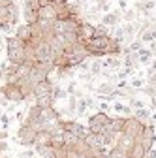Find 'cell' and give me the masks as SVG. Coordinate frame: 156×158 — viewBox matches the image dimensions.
<instances>
[{
  "mask_svg": "<svg viewBox=\"0 0 156 158\" xmlns=\"http://www.w3.org/2000/svg\"><path fill=\"white\" fill-rule=\"evenodd\" d=\"M6 55H8V62L23 64L27 58V42H23L17 36H8L6 38Z\"/></svg>",
  "mask_w": 156,
  "mask_h": 158,
  "instance_id": "6da1fadb",
  "label": "cell"
},
{
  "mask_svg": "<svg viewBox=\"0 0 156 158\" xmlns=\"http://www.w3.org/2000/svg\"><path fill=\"white\" fill-rule=\"evenodd\" d=\"M19 21V6L11 0H0V30L8 32Z\"/></svg>",
  "mask_w": 156,
  "mask_h": 158,
  "instance_id": "7a4b0ae2",
  "label": "cell"
},
{
  "mask_svg": "<svg viewBox=\"0 0 156 158\" xmlns=\"http://www.w3.org/2000/svg\"><path fill=\"white\" fill-rule=\"evenodd\" d=\"M111 124V117L105 111H96L94 115L88 117V130L94 134H104L105 128H109Z\"/></svg>",
  "mask_w": 156,
  "mask_h": 158,
  "instance_id": "3957f363",
  "label": "cell"
},
{
  "mask_svg": "<svg viewBox=\"0 0 156 158\" xmlns=\"http://www.w3.org/2000/svg\"><path fill=\"white\" fill-rule=\"evenodd\" d=\"M0 94H2L6 100L13 102V104H23L27 100L23 90L19 89L17 83H6V85H2V87H0Z\"/></svg>",
  "mask_w": 156,
  "mask_h": 158,
  "instance_id": "277c9868",
  "label": "cell"
},
{
  "mask_svg": "<svg viewBox=\"0 0 156 158\" xmlns=\"http://www.w3.org/2000/svg\"><path fill=\"white\" fill-rule=\"evenodd\" d=\"M36 134H38V128L30 126V124H21L17 130V139L21 141L23 147H34V141H36Z\"/></svg>",
  "mask_w": 156,
  "mask_h": 158,
  "instance_id": "5b68a950",
  "label": "cell"
},
{
  "mask_svg": "<svg viewBox=\"0 0 156 158\" xmlns=\"http://www.w3.org/2000/svg\"><path fill=\"white\" fill-rule=\"evenodd\" d=\"M42 111H43V109H42L40 106L32 104V106L28 107L27 117H25V124H30V126H34V128L40 130V128H42Z\"/></svg>",
  "mask_w": 156,
  "mask_h": 158,
  "instance_id": "8992f818",
  "label": "cell"
},
{
  "mask_svg": "<svg viewBox=\"0 0 156 158\" xmlns=\"http://www.w3.org/2000/svg\"><path fill=\"white\" fill-rule=\"evenodd\" d=\"M143 128H145V124H143L141 121H138L133 115H132V117H126L124 134H128V135H132V137H138V135L143 134Z\"/></svg>",
  "mask_w": 156,
  "mask_h": 158,
  "instance_id": "52a82bcc",
  "label": "cell"
},
{
  "mask_svg": "<svg viewBox=\"0 0 156 158\" xmlns=\"http://www.w3.org/2000/svg\"><path fill=\"white\" fill-rule=\"evenodd\" d=\"M77 36H79V42L87 44L88 40H92L96 36V25H92L88 21H83L79 25V28H77Z\"/></svg>",
  "mask_w": 156,
  "mask_h": 158,
  "instance_id": "ba28073f",
  "label": "cell"
},
{
  "mask_svg": "<svg viewBox=\"0 0 156 158\" xmlns=\"http://www.w3.org/2000/svg\"><path fill=\"white\" fill-rule=\"evenodd\" d=\"M38 19L42 21H56L58 19V13H56V6L51 2V4H45L38 10Z\"/></svg>",
  "mask_w": 156,
  "mask_h": 158,
  "instance_id": "9c48e42d",
  "label": "cell"
},
{
  "mask_svg": "<svg viewBox=\"0 0 156 158\" xmlns=\"http://www.w3.org/2000/svg\"><path fill=\"white\" fill-rule=\"evenodd\" d=\"M53 89H55V83L51 81V79H43V81L34 85V98L45 96V94H53Z\"/></svg>",
  "mask_w": 156,
  "mask_h": 158,
  "instance_id": "30bf717a",
  "label": "cell"
},
{
  "mask_svg": "<svg viewBox=\"0 0 156 158\" xmlns=\"http://www.w3.org/2000/svg\"><path fill=\"white\" fill-rule=\"evenodd\" d=\"M64 123V130H70L72 134H75L77 137H83L87 135V132H88V128H85L81 123H77V121H62Z\"/></svg>",
  "mask_w": 156,
  "mask_h": 158,
  "instance_id": "8fae6325",
  "label": "cell"
},
{
  "mask_svg": "<svg viewBox=\"0 0 156 158\" xmlns=\"http://www.w3.org/2000/svg\"><path fill=\"white\" fill-rule=\"evenodd\" d=\"M58 118H60V113H58V111L55 109V106H53V107H47V109H43V111H42V128H45L47 124H53V123H56Z\"/></svg>",
  "mask_w": 156,
  "mask_h": 158,
  "instance_id": "7c38bea8",
  "label": "cell"
},
{
  "mask_svg": "<svg viewBox=\"0 0 156 158\" xmlns=\"http://www.w3.org/2000/svg\"><path fill=\"white\" fill-rule=\"evenodd\" d=\"M17 85H19V89L23 90L25 98H34V83L30 81V77H28V75L19 77V79H17Z\"/></svg>",
  "mask_w": 156,
  "mask_h": 158,
  "instance_id": "4fadbf2b",
  "label": "cell"
},
{
  "mask_svg": "<svg viewBox=\"0 0 156 158\" xmlns=\"http://www.w3.org/2000/svg\"><path fill=\"white\" fill-rule=\"evenodd\" d=\"M122 19V13L117 10V11H111V13H105L102 17V25L107 27V28H115L117 25H119V21Z\"/></svg>",
  "mask_w": 156,
  "mask_h": 158,
  "instance_id": "5bb4252c",
  "label": "cell"
},
{
  "mask_svg": "<svg viewBox=\"0 0 156 158\" xmlns=\"http://www.w3.org/2000/svg\"><path fill=\"white\" fill-rule=\"evenodd\" d=\"M15 36L17 38H21L23 42H32V25L28 23H23V25H17L15 27Z\"/></svg>",
  "mask_w": 156,
  "mask_h": 158,
  "instance_id": "9a60e30c",
  "label": "cell"
},
{
  "mask_svg": "<svg viewBox=\"0 0 156 158\" xmlns=\"http://www.w3.org/2000/svg\"><path fill=\"white\" fill-rule=\"evenodd\" d=\"M51 134L45 130V128H40L36 134V141H34V147H42V145H51Z\"/></svg>",
  "mask_w": 156,
  "mask_h": 158,
  "instance_id": "2e32d148",
  "label": "cell"
},
{
  "mask_svg": "<svg viewBox=\"0 0 156 158\" xmlns=\"http://www.w3.org/2000/svg\"><path fill=\"white\" fill-rule=\"evenodd\" d=\"M83 141L90 147V149H96V147H100V145H104L102 143V134H94V132H87V135L83 137Z\"/></svg>",
  "mask_w": 156,
  "mask_h": 158,
  "instance_id": "e0dca14e",
  "label": "cell"
},
{
  "mask_svg": "<svg viewBox=\"0 0 156 158\" xmlns=\"http://www.w3.org/2000/svg\"><path fill=\"white\" fill-rule=\"evenodd\" d=\"M102 64H104L105 70H119L122 66V60H121L119 55H109L105 60H102Z\"/></svg>",
  "mask_w": 156,
  "mask_h": 158,
  "instance_id": "ac0fdd59",
  "label": "cell"
},
{
  "mask_svg": "<svg viewBox=\"0 0 156 158\" xmlns=\"http://www.w3.org/2000/svg\"><path fill=\"white\" fill-rule=\"evenodd\" d=\"M55 102H56V100L53 98V94H45V96H38V98H34V104H36V106H40L42 109L53 107Z\"/></svg>",
  "mask_w": 156,
  "mask_h": 158,
  "instance_id": "d6986e66",
  "label": "cell"
},
{
  "mask_svg": "<svg viewBox=\"0 0 156 158\" xmlns=\"http://www.w3.org/2000/svg\"><path fill=\"white\" fill-rule=\"evenodd\" d=\"M133 143H135V137H132V135H128V134H122V137H121V141L117 143V147H121L124 152H128V154H130V151H132Z\"/></svg>",
  "mask_w": 156,
  "mask_h": 158,
  "instance_id": "ffe728a7",
  "label": "cell"
},
{
  "mask_svg": "<svg viewBox=\"0 0 156 158\" xmlns=\"http://www.w3.org/2000/svg\"><path fill=\"white\" fill-rule=\"evenodd\" d=\"M128 156H132V158H145V156H147V149L143 147L141 141L135 139V143H133V147H132V151H130Z\"/></svg>",
  "mask_w": 156,
  "mask_h": 158,
  "instance_id": "44dd1931",
  "label": "cell"
},
{
  "mask_svg": "<svg viewBox=\"0 0 156 158\" xmlns=\"http://www.w3.org/2000/svg\"><path fill=\"white\" fill-rule=\"evenodd\" d=\"M62 139H64V145L70 149V147H73L77 141H79L81 137H77V135H75V134H72L70 130H64V132H62Z\"/></svg>",
  "mask_w": 156,
  "mask_h": 158,
  "instance_id": "7402d4cb",
  "label": "cell"
},
{
  "mask_svg": "<svg viewBox=\"0 0 156 158\" xmlns=\"http://www.w3.org/2000/svg\"><path fill=\"white\" fill-rule=\"evenodd\" d=\"M23 17H25V23H28V25H34L36 21H38V11H34V10H30V8H23Z\"/></svg>",
  "mask_w": 156,
  "mask_h": 158,
  "instance_id": "603a6c76",
  "label": "cell"
},
{
  "mask_svg": "<svg viewBox=\"0 0 156 158\" xmlns=\"http://www.w3.org/2000/svg\"><path fill=\"white\" fill-rule=\"evenodd\" d=\"M124 124H126V117H111V130L124 132Z\"/></svg>",
  "mask_w": 156,
  "mask_h": 158,
  "instance_id": "cb8c5ba5",
  "label": "cell"
},
{
  "mask_svg": "<svg viewBox=\"0 0 156 158\" xmlns=\"http://www.w3.org/2000/svg\"><path fill=\"white\" fill-rule=\"evenodd\" d=\"M133 117L138 118V121H141L143 124H147V123H149V118H150V113H149V109L141 107V109H138V111L133 113Z\"/></svg>",
  "mask_w": 156,
  "mask_h": 158,
  "instance_id": "d4e9b609",
  "label": "cell"
},
{
  "mask_svg": "<svg viewBox=\"0 0 156 158\" xmlns=\"http://www.w3.org/2000/svg\"><path fill=\"white\" fill-rule=\"evenodd\" d=\"M138 56H139V62H141V64H147V62L152 60V51H149V49H139V51H138Z\"/></svg>",
  "mask_w": 156,
  "mask_h": 158,
  "instance_id": "484cf974",
  "label": "cell"
},
{
  "mask_svg": "<svg viewBox=\"0 0 156 158\" xmlns=\"http://www.w3.org/2000/svg\"><path fill=\"white\" fill-rule=\"evenodd\" d=\"M88 72H90V75H98V73H102V72H104V64H102L100 58H98V60H94V62L90 64Z\"/></svg>",
  "mask_w": 156,
  "mask_h": 158,
  "instance_id": "4316f807",
  "label": "cell"
},
{
  "mask_svg": "<svg viewBox=\"0 0 156 158\" xmlns=\"http://www.w3.org/2000/svg\"><path fill=\"white\" fill-rule=\"evenodd\" d=\"M109 158H128V152H124L121 147H113L109 149Z\"/></svg>",
  "mask_w": 156,
  "mask_h": 158,
  "instance_id": "83f0119b",
  "label": "cell"
},
{
  "mask_svg": "<svg viewBox=\"0 0 156 158\" xmlns=\"http://www.w3.org/2000/svg\"><path fill=\"white\" fill-rule=\"evenodd\" d=\"M53 98H55V100H66V98H68V92H66L64 89H60V87L55 85V89H53Z\"/></svg>",
  "mask_w": 156,
  "mask_h": 158,
  "instance_id": "f1b7e54d",
  "label": "cell"
},
{
  "mask_svg": "<svg viewBox=\"0 0 156 158\" xmlns=\"http://www.w3.org/2000/svg\"><path fill=\"white\" fill-rule=\"evenodd\" d=\"M88 109V102H87V98H81L79 102H77V115H85V111Z\"/></svg>",
  "mask_w": 156,
  "mask_h": 158,
  "instance_id": "f546056e",
  "label": "cell"
},
{
  "mask_svg": "<svg viewBox=\"0 0 156 158\" xmlns=\"http://www.w3.org/2000/svg\"><path fill=\"white\" fill-rule=\"evenodd\" d=\"M77 102H79V98H77L75 94H73V96H70V100H68V109H70L72 113H75V111H77Z\"/></svg>",
  "mask_w": 156,
  "mask_h": 158,
  "instance_id": "4dcf8cb0",
  "label": "cell"
},
{
  "mask_svg": "<svg viewBox=\"0 0 156 158\" xmlns=\"http://www.w3.org/2000/svg\"><path fill=\"white\" fill-rule=\"evenodd\" d=\"M19 158H36V151H32L30 147L27 151H23L21 154H19Z\"/></svg>",
  "mask_w": 156,
  "mask_h": 158,
  "instance_id": "1f68e13d",
  "label": "cell"
},
{
  "mask_svg": "<svg viewBox=\"0 0 156 158\" xmlns=\"http://www.w3.org/2000/svg\"><path fill=\"white\" fill-rule=\"evenodd\" d=\"M135 15H138L135 10H124V19H126V21H133Z\"/></svg>",
  "mask_w": 156,
  "mask_h": 158,
  "instance_id": "d6a6232c",
  "label": "cell"
},
{
  "mask_svg": "<svg viewBox=\"0 0 156 158\" xmlns=\"http://www.w3.org/2000/svg\"><path fill=\"white\" fill-rule=\"evenodd\" d=\"M130 106H132L133 109H141V107H145V104H143L141 100H138V98H133V100H130Z\"/></svg>",
  "mask_w": 156,
  "mask_h": 158,
  "instance_id": "836d02e7",
  "label": "cell"
},
{
  "mask_svg": "<svg viewBox=\"0 0 156 158\" xmlns=\"http://www.w3.org/2000/svg\"><path fill=\"white\" fill-rule=\"evenodd\" d=\"M130 85H132L133 89H138V90H141V89L145 87V83H143V79H133V81H132Z\"/></svg>",
  "mask_w": 156,
  "mask_h": 158,
  "instance_id": "e575fe53",
  "label": "cell"
},
{
  "mask_svg": "<svg viewBox=\"0 0 156 158\" xmlns=\"http://www.w3.org/2000/svg\"><path fill=\"white\" fill-rule=\"evenodd\" d=\"M0 121H2V124H4V128L8 130V126H10V117H8L6 113H2V115H0Z\"/></svg>",
  "mask_w": 156,
  "mask_h": 158,
  "instance_id": "d590c367",
  "label": "cell"
},
{
  "mask_svg": "<svg viewBox=\"0 0 156 158\" xmlns=\"http://www.w3.org/2000/svg\"><path fill=\"white\" fill-rule=\"evenodd\" d=\"M115 111H119V113H124V104H121V102H115Z\"/></svg>",
  "mask_w": 156,
  "mask_h": 158,
  "instance_id": "8d00e7d4",
  "label": "cell"
},
{
  "mask_svg": "<svg viewBox=\"0 0 156 158\" xmlns=\"http://www.w3.org/2000/svg\"><path fill=\"white\" fill-rule=\"evenodd\" d=\"M0 139H8V130H0Z\"/></svg>",
  "mask_w": 156,
  "mask_h": 158,
  "instance_id": "74e56055",
  "label": "cell"
},
{
  "mask_svg": "<svg viewBox=\"0 0 156 158\" xmlns=\"http://www.w3.org/2000/svg\"><path fill=\"white\" fill-rule=\"evenodd\" d=\"M53 4H56V6H62V4H68V0H53Z\"/></svg>",
  "mask_w": 156,
  "mask_h": 158,
  "instance_id": "f35d334b",
  "label": "cell"
},
{
  "mask_svg": "<svg viewBox=\"0 0 156 158\" xmlns=\"http://www.w3.org/2000/svg\"><path fill=\"white\" fill-rule=\"evenodd\" d=\"M150 106H152V109L156 111V96H154V98H152V100H150Z\"/></svg>",
  "mask_w": 156,
  "mask_h": 158,
  "instance_id": "ab89813d",
  "label": "cell"
},
{
  "mask_svg": "<svg viewBox=\"0 0 156 158\" xmlns=\"http://www.w3.org/2000/svg\"><path fill=\"white\" fill-rule=\"evenodd\" d=\"M119 6H121V8L124 10V8H126V0H121V2H119Z\"/></svg>",
  "mask_w": 156,
  "mask_h": 158,
  "instance_id": "60d3db41",
  "label": "cell"
},
{
  "mask_svg": "<svg viewBox=\"0 0 156 158\" xmlns=\"http://www.w3.org/2000/svg\"><path fill=\"white\" fill-rule=\"evenodd\" d=\"M2 77H4V72H2V70H0V81H2Z\"/></svg>",
  "mask_w": 156,
  "mask_h": 158,
  "instance_id": "b9f144b4",
  "label": "cell"
},
{
  "mask_svg": "<svg viewBox=\"0 0 156 158\" xmlns=\"http://www.w3.org/2000/svg\"><path fill=\"white\" fill-rule=\"evenodd\" d=\"M79 2H83V4H88V2H90V0H79Z\"/></svg>",
  "mask_w": 156,
  "mask_h": 158,
  "instance_id": "7bdbcfd3",
  "label": "cell"
},
{
  "mask_svg": "<svg viewBox=\"0 0 156 158\" xmlns=\"http://www.w3.org/2000/svg\"><path fill=\"white\" fill-rule=\"evenodd\" d=\"M102 2H105V0H96V4H102Z\"/></svg>",
  "mask_w": 156,
  "mask_h": 158,
  "instance_id": "ee69618b",
  "label": "cell"
},
{
  "mask_svg": "<svg viewBox=\"0 0 156 158\" xmlns=\"http://www.w3.org/2000/svg\"><path fill=\"white\" fill-rule=\"evenodd\" d=\"M2 51H4V47H2V44H0V53H2Z\"/></svg>",
  "mask_w": 156,
  "mask_h": 158,
  "instance_id": "f6af8a7d",
  "label": "cell"
},
{
  "mask_svg": "<svg viewBox=\"0 0 156 158\" xmlns=\"http://www.w3.org/2000/svg\"><path fill=\"white\" fill-rule=\"evenodd\" d=\"M0 158H10V156H4V154H0Z\"/></svg>",
  "mask_w": 156,
  "mask_h": 158,
  "instance_id": "bcb514c9",
  "label": "cell"
},
{
  "mask_svg": "<svg viewBox=\"0 0 156 158\" xmlns=\"http://www.w3.org/2000/svg\"><path fill=\"white\" fill-rule=\"evenodd\" d=\"M2 113H4V111H2V107H0V115H2Z\"/></svg>",
  "mask_w": 156,
  "mask_h": 158,
  "instance_id": "7dc6e473",
  "label": "cell"
}]
</instances>
